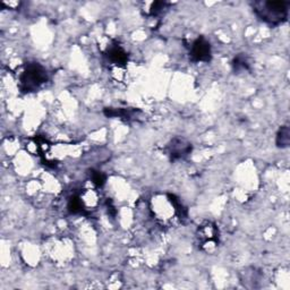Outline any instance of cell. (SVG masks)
<instances>
[{
	"instance_id": "obj_1",
	"label": "cell",
	"mask_w": 290,
	"mask_h": 290,
	"mask_svg": "<svg viewBox=\"0 0 290 290\" xmlns=\"http://www.w3.org/2000/svg\"><path fill=\"white\" fill-rule=\"evenodd\" d=\"M254 12L260 20L271 26L285 23L288 18V1H257L254 3Z\"/></svg>"
},
{
	"instance_id": "obj_6",
	"label": "cell",
	"mask_w": 290,
	"mask_h": 290,
	"mask_svg": "<svg viewBox=\"0 0 290 290\" xmlns=\"http://www.w3.org/2000/svg\"><path fill=\"white\" fill-rule=\"evenodd\" d=\"M199 238L202 241H204L205 244L208 242H218V236H217V229L216 227L211 223H206V226H203L199 231Z\"/></svg>"
},
{
	"instance_id": "obj_7",
	"label": "cell",
	"mask_w": 290,
	"mask_h": 290,
	"mask_svg": "<svg viewBox=\"0 0 290 290\" xmlns=\"http://www.w3.org/2000/svg\"><path fill=\"white\" fill-rule=\"evenodd\" d=\"M290 144V130L288 126H282L279 129L277 135V145L278 147H288Z\"/></svg>"
},
{
	"instance_id": "obj_3",
	"label": "cell",
	"mask_w": 290,
	"mask_h": 290,
	"mask_svg": "<svg viewBox=\"0 0 290 290\" xmlns=\"http://www.w3.org/2000/svg\"><path fill=\"white\" fill-rule=\"evenodd\" d=\"M191 59L193 61H203V63H209L211 60V46L208 40L199 36L195 40L190 50Z\"/></svg>"
},
{
	"instance_id": "obj_8",
	"label": "cell",
	"mask_w": 290,
	"mask_h": 290,
	"mask_svg": "<svg viewBox=\"0 0 290 290\" xmlns=\"http://www.w3.org/2000/svg\"><path fill=\"white\" fill-rule=\"evenodd\" d=\"M234 66V71L235 72H242V71H247L249 68L248 61L246 59V57L244 56H237L234 59L233 63Z\"/></svg>"
},
{
	"instance_id": "obj_10",
	"label": "cell",
	"mask_w": 290,
	"mask_h": 290,
	"mask_svg": "<svg viewBox=\"0 0 290 290\" xmlns=\"http://www.w3.org/2000/svg\"><path fill=\"white\" fill-rule=\"evenodd\" d=\"M92 180L97 186H103L106 183V175L101 171H92Z\"/></svg>"
},
{
	"instance_id": "obj_5",
	"label": "cell",
	"mask_w": 290,
	"mask_h": 290,
	"mask_svg": "<svg viewBox=\"0 0 290 290\" xmlns=\"http://www.w3.org/2000/svg\"><path fill=\"white\" fill-rule=\"evenodd\" d=\"M107 57L111 63L117 65H125L127 63V59H128V56H127L125 50L118 45L111 46L110 48H108Z\"/></svg>"
},
{
	"instance_id": "obj_9",
	"label": "cell",
	"mask_w": 290,
	"mask_h": 290,
	"mask_svg": "<svg viewBox=\"0 0 290 290\" xmlns=\"http://www.w3.org/2000/svg\"><path fill=\"white\" fill-rule=\"evenodd\" d=\"M68 209L72 213H78L82 211V201L79 197H72L68 203Z\"/></svg>"
},
{
	"instance_id": "obj_2",
	"label": "cell",
	"mask_w": 290,
	"mask_h": 290,
	"mask_svg": "<svg viewBox=\"0 0 290 290\" xmlns=\"http://www.w3.org/2000/svg\"><path fill=\"white\" fill-rule=\"evenodd\" d=\"M47 79H48V75L41 65L36 63L27 64L20 77L21 89L24 92H32L43 83H46Z\"/></svg>"
},
{
	"instance_id": "obj_4",
	"label": "cell",
	"mask_w": 290,
	"mask_h": 290,
	"mask_svg": "<svg viewBox=\"0 0 290 290\" xmlns=\"http://www.w3.org/2000/svg\"><path fill=\"white\" fill-rule=\"evenodd\" d=\"M192 151V144L188 143L184 139H173L168 145V153L170 155L171 161L179 160V159L186 158Z\"/></svg>"
}]
</instances>
